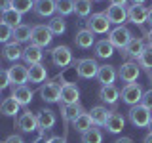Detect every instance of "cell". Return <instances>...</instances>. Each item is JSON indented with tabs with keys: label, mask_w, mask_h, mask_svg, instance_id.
Listing matches in <instances>:
<instances>
[{
	"label": "cell",
	"mask_w": 152,
	"mask_h": 143,
	"mask_svg": "<svg viewBox=\"0 0 152 143\" xmlns=\"http://www.w3.org/2000/svg\"><path fill=\"white\" fill-rule=\"evenodd\" d=\"M142 143H152V132H148L145 136V139H142Z\"/></svg>",
	"instance_id": "cell-47"
},
{
	"label": "cell",
	"mask_w": 152,
	"mask_h": 143,
	"mask_svg": "<svg viewBox=\"0 0 152 143\" xmlns=\"http://www.w3.org/2000/svg\"><path fill=\"white\" fill-rule=\"evenodd\" d=\"M146 40H148V46L152 48V29L148 31V35H146Z\"/></svg>",
	"instance_id": "cell-49"
},
{
	"label": "cell",
	"mask_w": 152,
	"mask_h": 143,
	"mask_svg": "<svg viewBox=\"0 0 152 143\" xmlns=\"http://www.w3.org/2000/svg\"><path fill=\"white\" fill-rule=\"evenodd\" d=\"M36 118H38V128H42V130H51L57 122L55 113L51 111V109H42V111H38Z\"/></svg>",
	"instance_id": "cell-22"
},
{
	"label": "cell",
	"mask_w": 152,
	"mask_h": 143,
	"mask_svg": "<svg viewBox=\"0 0 152 143\" xmlns=\"http://www.w3.org/2000/svg\"><path fill=\"white\" fill-rule=\"evenodd\" d=\"M127 116H129V122L133 124V126H137V128H148L152 114H150V111L142 103H137V105H133V107H129Z\"/></svg>",
	"instance_id": "cell-2"
},
{
	"label": "cell",
	"mask_w": 152,
	"mask_h": 143,
	"mask_svg": "<svg viewBox=\"0 0 152 143\" xmlns=\"http://www.w3.org/2000/svg\"><path fill=\"white\" fill-rule=\"evenodd\" d=\"M80 99V90L78 86L72 82H66L63 88H61V103L70 105V103H78Z\"/></svg>",
	"instance_id": "cell-15"
},
{
	"label": "cell",
	"mask_w": 152,
	"mask_h": 143,
	"mask_svg": "<svg viewBox=\"0 0 152 143\" xmlns=\"http://www.w3.org/2000/svg\"><path fill=\"white\" fill-rule=\"evenodd\" d=\"M91 2H101V0H91Z\"/></svg>",
	"instance_id": "cell-53"
},
{
	"label": "cell",
	"mask_w": 152,
	"mask_h": 143,
	"mask_svg": "<svg viewBox=\"0 0 152 143\" xmlns=\"http://www.w3.org/2000/svg\"><path fill=\"white\" fill-rule=\"evenodd\" d=\"M86 29H89L93 35H107V32H110V21L104 12H97L88 17Z\"/></svg>",
	"instance_id": "cell-1"
},
{
	"label": "cell",
	"mask_w": 152,
	"mask_h": 143,
	"mask_svg": "<svg viewBox=\"0 0 152 143\" xmlns=\"http://www.w3.org/2000/svg\"><path fill=\"white\" fill-rule=\"evenodd\" d=\"M95 55L101 57V59H108V57L114 55V46L108 42V38L95 42Z\"/></svg>",
	"instance_id": "cell-28"
},
{
	"label": "cell",
	"mask_w": 152,
	"mask_h": 143,
	"mask_svg": "<svg viewBox=\"0 0 152 143\" xmlns=\"http://www.w3.org/2000/svg\"><path fill=\"white\" fill-rule=\"evenodd\" d=\"M74 13L78 17H89L91 15V0H74Z\"/></svg>",
	"instance_id": "cell-33"
},
{
	"label": "cell",
	"mask_w": 152,
	"mask_h": 143,
	"mask_svg": "<svg viewBox=\"0 0 152 143\" xmlns=\"http://www.w3.org/2000/svg\"><path fill=\"white\" fill-rule=\"evenodd\" d=\"M12 8L23 15V13L31 12V8H34V0H12Z\"/></svg>",
	"instance_id": "cell-38"
},
{
	"label": "cell",
	"mask_w": 152,
	"mask_h": 143,
	"mask_svg": "<svg viewBox=\"0 0 152 143\" xmlns=\"http://www.w3.org/2000/svg\"><path fill=\"white\" fill-rule=\"evenodd\" d=\"M141 103L145 105L148 111H152V88L150 90H146L145 94H142V99H141Z\"/></svg>",
	"instance_id": "cell-40"
},
{
	"label": "cell",
	"mask_w": 152,
	"mask_h": 143,
	"mask_svg": "<svg viewBox=\"0 0 152 143\" xmlns=\"http://www.w3.org/2000/svg\"><path fill=\"white\" fill-rule=\"evenodd\" d=\"M4 143H25V141H23L21 136H17V133H12L10 137H6V141H4Z\"/></svg>",
	"instance_id": "cell-42"
},
{
	"label": "cell",
	"mask_w": 152,
	"mask_h": 143,
	"mask_svg": "<svg viewBox=\"0 0 152 143\" xmlns=\"http://www.w3.org/2000/svg\"><path fill=\"white\" fill-rule=\"evenodd\" d=\"M118 76V71L114 69L112 65H101L99 67V73H97V80L101 82V86H108V84H114Z\"/></svg>",
	"instance_id": "cell-23"
},
{
	"label": "cell",
	"mask_w": 152,
	"mask_h": 143,
	"mask_svg": "<svg viewBox=\"0 0 152 143\" xmlns=\"http://www.w3.org/2000/svg\"><path fill=\"white\" fill-rule=\"evenodd\" d=\"M15 124L21 132H27V133H34L38 130V118H36V114H32L28 109H25V111L19 114Z\"/></svg>",
	"instance_id": "cell-9"
},
{
	"label": "cell",
	"mask_w": 152,
	"mask_h": 143,
	"mask_svg": "<svg viewBox=\"0 0 152 143\" xmlns=\"http://www.w3.org/2000/svg\"><path fill=\"white\" fill-rule=\"evenodd\" d=\"M8 86H12V82H10V76H8V71H2V69H0V90H6Z\"/></svg>",
	"instance_id": "cell-41"
},
{
	"label": "cell",
	"mask_w": 152,
	"mask_h": 143,
	"mask_svg": "<svg viewBox=\"0 0 152 143\" xmlns=\"http://www.w3.org/2000/svg\"><path fill=\"white\" fill-rule=\"evenodd\" d=\"M48 29L51 31V35H63L66 31V23H65V19L61 15H55V17H51L50 21H48Z\"/></svg>",
	"instance_id": "cell-34"
},
{
	"label": "cell",
	"mask_w": 152,
	"mask_h": 143,
	"mask_svg": "<svg viewBox=\"0 0 152 143\" xmlns=\"http://www.w3.org/2000/svg\"><path fill=\"white\" fill-rule=\"evenodd\" d=\"M146 23L152 27V8H148V17H146Z\"/></svg>",
	"instance_id": "cell-48"
},
{
	"label": "cell",
	"mask_w": 152,
	"mask_h": 143,
	"mask_svg": "<svg viewBox=\"0 0 152 143\" xmlns=\"http://www.w3.org/2000/svg\"><path fill=\"white\" fill-rule=\"evenodd\" d=\"M10 8H12V0H0V13L8 12Z\"/></svg>",
	"instance_id": "cell-44"
},
{
	"label": "cell",
	"mask_w": 152,
	"mask_h": 143,
	"mask_svg": "<svg viewBox=\"0 0 152 143\" xmlns=\"http://www.w3.org/2000/svg\"><path fill=\"white\" fill-rule=\"evenodd\" d=\"M108 114H110V111H108L107 107H103V105H95V107H91V111H89L91 122L95 124V126H104Z\"/></svg>",
	"instance_id": "cell-26"
},
{
	"label": "cell",
	"mask_w": 152,
	"mask_h": 143,
	"mask_svg": "<svg viewBox=\"0 0 152 143\" xmlns=\"http://www.w3.org/2000/svg\"><path fill=\"white\" fill-rule=\"evenodd\" d=\"M118 97H120V90H118L114 84L101 86V90H99V99L104 101L107 105H116L118 103Z\"/></svg>",
	"instance_id": "cell-18"
},
{
	"label": "cell",
	"mask_w": 152,
	"mask_h": 143,
	"mask_svg": "<svg viewBox=\"0 0 152 143\" xmlns=\"http://www.w3.org/2000/svg\"><path fill=\"white\" fill-rule=\"evenodd\" d=\"M51 40H53V35H51V31L46 25H34V27H32L31 44L40 46V48H46V46L51 44Z\"/></svg>",
	"instance_id": "cell-6"
},
{
	"label": "cell",
	"mask_w": 152,
	"mask_h": 143,
	"mask_svg": "<svg viewBox=\"0 0 152 143\" xmlns=\"http://www.w3.org/2000/svg\"><path fill=\"white\" fill-rule=\"evenodd\" d=\"M0 21H2V23H6L8 27L15 29V27H19V25H21V13H19V12H15L13 8H10L8 12H4V13H2Z\"/></svg>",
	"instance_id": "cell-31"
},
{
	"label": "cell",
	"mask_w": 152,
	"mask_h": 143,
	"mask_svg": "<svg viewBox=\"0 0 152 143\" xmlns=\"http://www.w3.org/2000/svg\"><path fill=\"white\" fill-rule=\"evenodd\" d=\"M0 94H2V90H0ZM0 97H2V95H0Z\"/></svg>",
	"instance_id": "cell-54"
},
{
	"label": "cell",
	"mask_w": 152,
	"mask_h": 143,
	"mask_svg": "<svg viewBox=\"0 0 152 143\" xmlns=\"http://www.w3.org/2000/svg\"><path fill=\"white\" fill-rule=\"evenodd\" d=\"M131 38L133 36H131L129 29L124 27V25H118L116 29H112V31L108 32V42H110L114 48H118V50H126V46L129 44Z\"/></svg>",
	"instance_id": "cell-4"
},
{
	"label": "cell",
	"mask_w": 152,
	"mask_h": 143,
	"mask_svg": "<svg viewBox=\"0 0 152 143\" xmlns=\"http://www.w3.org/2000/svg\"><path fill=\"white\" fill-rule=\"evenodd\" d=\"M10 38H13V29L0 21V42H6V44H8Z\"/></svg>",
	"instance_id": "cell-39"
},
{
	"label": "cell",
	"mask_w": 152,
	"mask_h": 143,
	"mask_svg": "<svg viewBox=\"0 0 152 143\" xmlns=\"http://www.w3.org/2000/svg\"><path fill=\"white\" fill-rule=\"evenodd\" d=\"M82 143H103V133L99 128H89L88 132L82 133Z\"/></svg>",
	"instance_id": "cell-35"
},
{
	"label": "cell",
	"mask_w": 152,
	"mask_h": 143,
	"mask_svg": "<svg viewBox=\"0 0 152 143\" xmlns=\"http://www.w3.org/2000/svg\"><path fill=\"white\" fill-rule=\"evenodd\" d=\"M72 126H74V130L76 132H80V133H84V132H88L89 128L93 126V122H91V116H89V113H82L78 118L72 122Z\"/></svg>",
	"instance_id": "cell-32"
},
{
	"label": "cell",
	"mask_w": 152,
	"mask_h": 143,
	"mask_svg": "<svg viewBox=\"0 0 152 143\" xmlns=\"http://www.w3.org/2000/svg\"><path fill=\"white\" fill-rule=\"evenodd\" d=\"M31 35H32V27H31V25H25V23H21L19 27L13 29V42H17V44L27 42V40H31Z\"/></svg>",
	"instance_id": "cell-30"
},
{
	"label": "cell",
	"mask_w": 152,
	"mask_h": 143,
	"mask_svg": "<svg viewBox=\"0 0 152 143\" xmlns=\"http://www.w3.org/2000/svg\"><path fill=\"white\" fill-rule=\"evenodd\" d=\"M19 107H21V105L10 95V97H6L2 103H0V113H2L4 116H15L19 113Z\"/></svg>",
	"instance_id": "cell-29"
},
{
	"label": "cell",
	"mask_w": 152,
	"mask_h": 143,
	"mask_svg": "<svg viewBox=\"0 0 152 143\" xmlns=\"http://www.w3.org/2000/svg\"><path fill=\"white\" fill-rule=\"evenodd\" d=\"M148 132H152V118H150V124H148Z\"/></svg>",
	"instance_id": "cell-51"
},
{
	"label": "cell",
	"mask_w": 152,
	"mask_h": 143,
	"mask_svg": "<svg viewBox=\"0 0 152 143\" xmlns=\"http://www.w3.org/2000/svg\"><path fill=\"white\" fill-rule=\"evenodd\" d=\"M142 88H141V84H137V82H131V84H126L122 88V92H120V97H122V101L126 103V105H129V107H133V105H137V103H141V99H142Z\"/></svg>",
	"instance_id": "cell-5"
},
{
	"label": "cell",
	"mask_w": 152,
	"mask_h": 143,
	"mask_svg": "<svg viewBox=\"0 0 152 143\" xmlns=\"http://www.w3.org/2000/svg\"><path fill=\"white\" fill-rule=\"evenodd\" d=\"M82 113H84V107L80 103H70V105L61 103V116H63L65 122H74Z\"/></svg>",
	"instance_id": "cell-17"
},
{
	"label": "cell",
	"mask_w": 152,
	"mask_h": 143,
	"mask_svg": "<svg viewBox=\"0 0 152 143\" xmlns=\"http://www.w3.org/2000/svg\"><path fill=\"white\" fill-rule=\"evenodd\" d=\"M51 63L55 67H65L72 63V52L69 46H55L51 50Z\"/></svg>",
	"instance_id": "cell-8"
},
{
	"label": "cell",
	"mask_w": 152,
	"mask_h": 143,
	"mask_svg": "<svg viewBox=\"0 0 152 143\" xmlns=\"http://www.w3.org/2000/svg\"><path fill=\"white\" fill-rule=\"evenodd\" d=\"M48 76V69L42 63L31 65L28 67V82H34V84H42Z\"/></svg>",
	"instance_id": "cell-25"
},
{
	"label": "cell",
	"mask_w": 152,
	"mask_h": 143,
	"mask_svg": "<svg viewBox=\"0 0 152 143\" xmlns=\"http://www.w3.org/2000/svg\"><path fill=\"white\" fill-rule=\"evenodd\" d=\"M110 2V6H126L127 0H108Z\"/></svg>",
	"instance_id": "cell-45"
},
{
	"label": "cell",
	"mask_w": 152,
	"mask_h": 143,
	"mask_svg": "<svg viewBox=\"0 0 152 143\" xmlns=\"http://www.w3.org/2000/svg\"><path fill=\"white\" fill-rule=\"evenodd\" d=\"M146 17H148V8L142 6V4H133V6L127 8V19L135 25H145Z\"/></svg>",
	"instance_id": "cell-12"
},
{
	"label": "cell",
	"mask_w": 152,
	"mask_h": 143,
	"mask_svg": "<svg viewBox=\"0 0 152 143\" xmlns=\"http://www.w3.org/2000/svg\"><path fill=\"white\" fill-rule=\"evenodd\" d=\"M32 95H34V92H32L27 84H23V86H12V97L15 99L21 107H27V105L32 101Z\"/></svg>",
	"instance_id": "cell-13"
},
{
	"label": "cell",
	"mask_w": 152,
	"mask_h": 143,
	"mask_svg": "<svg viewBox=\"0 0 152 143\" xmlns=\"http://www.w3.org/2000/svg\"><path fill=\"white\" fill-rule=\"evenodd\" d=\"M139 74H141V67H139V63H135V61H126V63H122V67L118 69V76H120V80L126 82V84L137 82Z\"/></svg>",
	"instance_id": "cell-7"
},
{
	"label": "cell",
	"mask_w": 152,
	"mask_h": 143,
	"mask_svg": "<svg viewBox=\"0 0 152 143\" xmlns=\"http://www.w3.org/2000/svg\"><path fill=\"white\" fill-rule=\"evenodd\" d=\"M38 94H40V97L44 99L46 103H57V101H61V86L53 84L51 80H50V82H46V84H42L40 90H38Z\"/></svg>",
	"instance_id": "cell-11"
},
{
	"label": "cell",
	"mask_w": 152,
	"mask_h": 143,
	"mask_svg": "<svg viewBox=\"0 0 152 143\" xmlns=\"http://www.w3.org/2000/svg\"><path fill=\"white\" fill-rule=\"evenodd\" d=\"M8 76H10L12 86H23V84L28 82V67L13 63V67L8 69Z\"/></svg>",
	"instance_id": "cell-10"
},
{
	"label": "cell",
	"mask_w": 152,
	"mask_h": 143,
	"mask_svg": "<svg viewBox=\"0 0 152 143\" xmlns=\"http://www.w3.org/2000/svg\"><path fill=\"white\" fill-rule=\"evenodd\" d=\"M34 13L38 17H50L53 15V12H57L55 8V0H34Z\"/></svg>",
	"instance_id": "cell-21"
},
{
	"label": "cell",
	"mask_w": 152,
	"mask_h": 143,
	"mask_svg": "<svg viewBox=\"0 0 152 143\" xmlns=\"http://www.w3.org/2000/svg\"><path fill=\"white\" fill-rule=\"evenodd\" d=\"M104 13H107L108 21L116 23V25H122L124 21H127V10H126V6H108Z\"/></svg>",
	"instance_id": "cell-24"
},
{
	"label": "cell",
	"mask_w": 152,
	"mask_h": 143,
	"mask_svg": "<svg viewBox=\"0 0 152 143\" xmlns=\"http://www.w3.org/2000/svg\"><path fill=\"white\" fill-rule=\"evenodd\" d=\"M74 67H76V74L84 80H89V78H97V73H99V67L97 61L91 59V57H84V59H78L74 61Z\"/></svg>",
	"instance_id": "cell-3"
},
{
	"label": "cell",
	"mask_w": 152,
	"mask_h": 143,
	"mask_svg": "<svg viewBox=\"0 0 152 143\" xmlns=\"http://www.w3.org/2000/svg\"><path fill=\"white\" fill-rule=\"evenodd\" d=\"M42 57H44V52H42L40 46L28 44L25 50H23V59H25V63L28 67H31V65H36V63H42Z\"/></svg>",
	"instance_id": "cell-16"
},
{
	"label": "cell",
	"mask_w": 152,
	"mask_h": 143,
	"mask_svg": "<svg viewBox=\"0 0 152 143\" xmlns=\"http://www.w3.org/2000/svg\"><path fill=\"white\" fill-rule=\"evenodd\" d=\"M124 126H126V118H124L120 113L110 111V114H108V118H107V122H104L103 128H107L108 133H120L124 130Z\"/></svg>",
	"instance_id": "cell-14"
},
{
	"label": "cell",
	"mask_w": 152,
	"mask_h": 143,
	"mask_svg": "<svg viewBox=\"0 0 152 143\" xmlns=\"http://www.w3.org/2000/svg\"><path fill=\"white\" fill-rule=\"evenodd\" d=\"M74 44L78 48H82V50H88V48L95 46V35L89 29H80L74 36Z\"/></svg>",
	"instance_id": "cell-19"
},
{
	"label": "cell",
	"mask_w": 152,
	"mask_h": 143,
	"mask_svg": "<svg viewBox=\"0 0 152 143\" xmlns=\"http://www.w3.org/2000/svg\"><path fill=\"white\" fill-rule=\"evenodd\" d=\"M114 143H133V139H131V137H118Z\"/></svg>",
	"instance_id": "cell-46"
},
{
	"label": "cell",
	"mask_w": 152,
	"mask_h": 143,
	"mask_svg": "<svg viewBox=\"0 0 152 143\" xmlns=\"http://www.w3.org/2000/svg\"><path fill=\"white\" fill-rule=\"evenodd\" d=\"M44 143H66V139L63 136H51L50 139H46Z\"/></svg>",
	"instance_id": "cell-43"
},
{
	"label": "cell",
	"mask_w": 152,
	"mask_h": 143,
	"mask_svg": "<svg viewBox=\"0 0 152 143\" xmlns=\"http://www.w3.org/2000/svg\"><path fill=\"white\" fill-rule=\"evenodd\" d=\"M133 4H145V0H131Z\"/></svg>",
	"instance_id": "cell-50"
},
{
	"label": "cell",
	"mask_w": 152,
	"mask_h": 143,
	"mask_svg": "<svg viewBox=\"0 0 152 143\" xmlns=\"http://www.w3.org/2000/svg\"><path fill=\"white\" fill-rule=\"evenodd\" d=\"M148 78H150V80H152V71H150V73H148Z\"/></svg>",
	"instance_id": "cell-52"
},
{
	"label": "cell",
	"mask_w": 152,
	"mask_h": 143,
	"mask_svg": "<svg viewBox=\"0 0 152 143\" xmlns=\"http://www.w3.org/2000/svg\"><path fill=\"white\" fill-rule=\"evenodd\" d=\"M137 63H139V67H142L146 73H150V71H152V48H150V46L145 48V52L139 55Z\"/></svg>",
	"instance_id": "cell-37"
},
{
	"label": "cell",
	"mask_w": 152,
	"mask_h": 143,
	"mask_svg": "<svg viewBox=\"0 0 152 143\" xmlns=\"http://www.w3.org/2000/svg\"><path fill=\"white\" fill-rule=\"evenodd\" d=\"M55 8L61 17L70 15V13H74V0H55Z\"/></svg>",
	"instance_id": "cell-36"
},
{
	"label": "cell",
	"mask_w": 152,
	"mask_h": 143,
	"mask_svg": "<svg viewBox=\"0 0 152 143\" xmlns=\"http://www.w3.org/2000/svg\"><path fill=\"white\" fill-rule=\"evenodd\" d=\"M2 55H4V59L15 63L19 57H23V48H21V44H17V42H8L2 50Z\"/></svg>",
	"instance_id": "cell-27"
},
{
	"label": "cell",
	"mask_w": 152,
	"mask_h": 143,
	"mask_svg": "<svg viewBox=\"0 0 152 143\" xmlns=\"http://www.w3.org/2000/svg\"><path fill=\"white\" fill-rule=\"evenodd\" d=\"M145 40L142 38H131L129 44L126 46V50H122V55L124 57H135V59H139V55L145 52Z\"/></svg>",
	"instance_id": "cell-20"
}]
</instances>
